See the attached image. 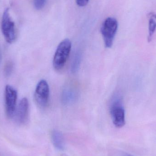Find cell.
<instances>
[{
    "instance_id": "cell-1",
    "label": "cell",
    "mask_w": 156,
    "mask_h": 156,
    "mask_svg": "<svg viewBox=\"0 0 156 156\" xmlns=\"http://www.w3.org/2000/svg\"><path fill=\"white\" fill-rule=\"evenodd\" d=\"M110 112L114 125L118 128L124 126L126 124L125 110L122 98L120 94H115L112 97L110 104Z\"/></svg>"
},
{
    "instance_id": "cell-16",
    "label": "cell",
    "mask_w": 156,
    "mask_h": 156,
    "mask_svg": "<svg viewBox=\"0 0 156 156\" xmlns=\"http://www.w3.org/2000/svg\"><path fill=\"white\" fill-rule=\"evenodd\" d=\"M2 55L1 53V50H0V64H1V61H2Z\"/></svg>"
},
{
    "instance_id": "cell-14",
    "label": "cell",
    "mask_w": 156,
    "mask_h": 156,
    "mask_svg": "<svg viewBox=\"0 0 156 156\" xmlns=\"http://www.w3.org/2000/svg\"><path fill=\"white\" fill-rule=\"evenodd\" d=\"M89 2V0H76L77 4L80 7L86 6L88 4Z\"/></svg>"
},
{
    "instance_id": "cell-2",
    "label": "cell",
    "mask_w": 156,
    "mask_h": 156,
    "mask_svg": "<svg viewBox=\"0 0 156 156\" xmlns=\"http://www.w3.org/2000/svg\"><path fill=\"white\" fill-rule=\"evenodd\" d=\"M71 41L66 38L58 45L53 59V66L55 70H61L66 63L71 51Z\"/></svg>"
},
{
    "instance_id": "cell-11",
    "label": "cell",
    "mask_w": 156,
    "mask_h": 156,
    "mask_svg": "<svg viewBox=\"0 0 156 156\" xmlns=\"http://www.w3.org/2000/svg\"><path fill=\"white\" fill-rule=\"evenodd\" d=\"M81 61V55L80 52H77L73 58L71 66V71L72 73H76L79 70Z\"/></svg>"
},
{
    "instance_id": "cell-13",
    "label": "cell",
    "mask_w": 156,
    "mask_h": 156,
    "mask_svg": "<svg viewBox=\"0 0 156 156\" xmlns=\"http://www.w3.org/2000/svg\"><path fill=\"white\" fill-rule=\"evenodd\" d=\"M47 0H34V6L37 10H41L45 5Z\"/></svg>"
},
{
    "instance_id": "cell-7",
    "label": "cell",
    "mask_w": 156,
    "mask_h": 156,
    "mask_svg": "<svg viewBox=\"0 0 156 156\" xmlns=\"http://www.w3.org/2000/svg\"><path fill=\"white\" fill-rule=\"evenodd\" d=\"M29 115V103L26 98L20 101L17 109H16L13 118L15 121L20 124H23L27 122Z\"/></svg>"
},
{
    "instance_id": "cell-5",
    "label": "cell",
    "mask_w": 156,
    "mask_h": 156,
    "mask_svg": "<svg viewBox=\"0 0 156 156\" xmlns=\"http://www.w3.org/2000/svg\"><path fill=\"white\" fill-rule=\"evenodd\" d=\"M17 97L16 90L11 85H6L5 91V112L9 118H13L16 109Z\"/></svg>"
},
{
    "instance_id": "cell-9",
    "label": "cell",
    "mask_w": 156,
    "mask_h": 156,
    "mask_svg": "<svg viewBox=\"0 0 156 156\" xmlns=\"http://www.w3.org/2000/svg\"><path fill=\"white\" fill-rule=\"evenodd\" d=\"M52 139L53 144L56 148L59 150H63L65 147L64 137L61 132L55 130L52 132Z\"/></svg>"
},
{
    "instance_id": "cell-3",
    "label": "cell",
    "mask_w": 156,
    "mask_h": 156,
    "mask_svg": "<svg viewBox=\"0 0 156 156\" xmlns=\"http://www.w3.org/2000/svg\"><path fill=\"white\" fill-rule=\"evenodd\" d=\"M118 27V22L114 17H107L103 23L101 33L105 47L107 48H110L112 46Z\"/></svg>"
},
{
    "instance_id": "cell-15",
    "label": "cell",
    "mask_w": 156,
    "mask_h": 156,
    "mask_svg": "<svg viewBox=\"0 0 156 156\" xmlns=\"http://www.w3.org/2000/svg\"><path fill=\"white\" fill-rule=\"evenodd\" d=\"M121 156H134L130 154H123Z\"/></svg>"
},
{
    "instance_id": "cell-4",
    "label": "cell",
    "mask_w": 156,
    "mask_h": 156,
    "mask_svg": "<svg viewBox=\"0 0 156 156\" xmlns=\"http://www.w3.org/2000/svg\"><path fill=\"white\" fill-rule=\"evenodd\" d=\"M1 28L2 33L7 43L12 44L16 38L15 23L11 18L9 8L4 11L2 17Z\"/></svg>"
},
{
    "instance_id": "cell-6",
    "label": "cell",
    "mask_w": 156,
    "mask_h": 156,
    "mask_svg": "<svg viewBox=\"0 0 156 156\" xmlns=\"http://www.w3.org/2000/svg\"><path fill=\"white\" fill-rule=\"evenodd\" d=\"M34 97L37 103L41 107H46L48 104L49 87L45 80H41L37 83L35 91Z\"/></svg>"
},
{
    "instance_id": "cell-12",
    "label": "cell",
    "mask_w": 156,
    "mask_h": 156,
    "mask_svg": "<svg viewBox=\"0 0 156 156\" xmlns=\"http://www.w3.org/2000/svg\"><path fill=\"white\" fill-rule=\"evenodd\" d=\"M13 69V64L12 62H9L6 63L5 66L4 74L6 77L11 76Z\"/></svg>"
},
{
    "instance_id": "cell-8",
    "label": "cell",
    "mask_w": 156,
    "mask_h": 156,
    "mask_svg": "<svg viewBox=\"0 0 156 156\" xmlns=\"http://www.w3.org/2000/svg\"><path fill=\"white\" fill-rule=\"evenodd\" d=\"M148 34L147 37L148 42H150L153 39V37L156 31V14L151 12L148 14Z\"/></svg>"
},
{
    "instance_id": "cell-10",
    "label": "cell",
    "mask_w": 156,
    "mask_h": 156,
    "mask_svg": "<svg viewBox=\"0 0 156 156\" xmlns=\"http://www.w3.org/2000/svg\"><path fill=\"white\" fill-rule=\"evenodd\" d=\"M76 97V91L71 88H68L63 91L62 101L65 104H70L75 101Z\"/></svg>"
}]
</instances>
